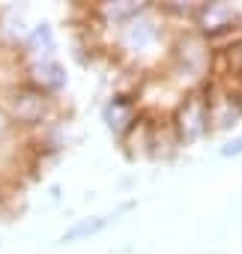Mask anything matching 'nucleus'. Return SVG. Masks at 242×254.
<instances>
[{
    "instance_id": "obj_1",
    "label": "nucleus",
    "mask_w": 242,
    "mask_h": 254,
    "mask_svg": "<svg viewBox=\"0 0 242 254\" xmlns=\"http://www.w3.org/2000/svg\"><path fill=\"white\" fill-rule=\"evenodd\" d=\"M212 75H215V48L191 27L177 30L165 60V78L180 93H191L203 90L212 81Z\"/></svg>"
},
{
    "instance_id": "obj_2",
    "label": "nucleus",
    "mask_w": 242,
    "mask_h": 254,
    "mask_svg": "<svg viewBox=\"0 0 242 254\" xmlns=\"http://www.w3.org/2000/svg\"><path fill=\"white\" fill-rule=\"evenodd\" d=\"M171 42H174V36L168 39V21H165V15L153 3L141 15L129 18L123 27L117 30V48L123 51L126 57L138 60V63L159 60V57L168 60Z\"/></svg>"
},
{
    "instance_id": "obj_3",
    "label": "nucleus",
    "mask_w": 242,
    "mask_h": 254,
    "mask_svg": "<svg viewBox=\"0 0 242 254\" xmlns=\"http://www.w3.org/2000/svg\"><path fill=\"white\" fill-rule=\"evenodd\" d=\"M168 123L174 129V138L180 147H197L203 144L206 138H212V111H209V99L203 90H191V93H182L171 114H168Z\"/></svg>"
},
{
    "instance_id": "obj_4",
    "label": "nucleus",
    "mask_w": 242,
    "mask_h": 254,
    "mask_svg": "<svg viewBox=\"0 0 242 254\" xmlns=\"http://www.w3.org/2000/svg\"><path fill=\"white\" fill-rule=\"evenodd\" d=\"M239 27H242V9L227 3V0H200L191 18V30L200 33L209 45L224 42Z\"/></svg>"
},
{
    "instance_id": "obj_5",
    "label": "nucleus",
    "mask_w": 242,
    "mask_h": 254,
    "mask_svg": "<svg viewBox=\"0 0 242 254\" xmlns=\"http://www.w3.org/2000/svg\"><path fill=\"white\" fill-rule=\"evenodd\" d=\"M203 93H206L209 111H212V135L233 132L242 123V84L212 78L203 87Z\"/></svg>"
},
{
    "instance_id": "obj_6",
    "label": "nucleus",
    "mask_w": 242,
    "mask_h": 254,
    "mask_svg": "<svg viewBox=\"0 0 242 254\" xmlns=\"http://www.w3.org/2000/svg\"><path fill=\"white\" fill-rule=\"evenodd\" d=\"M6 111L12 117V123H21V126H42L51 111H54V96H48L45 90L33 87V84H18L9 90V99H6Z\"/></svg>"
},
{
    "instance_id": "obj_7",
    "label": "nucleus",
    "mask_w": 242,
    "mask_h": 254,
    "mask_svg": "<svg viewBox=\"0 0 242 254\" xmlns=\"http://www.w3.org/2000/svg\"><path fill=\"white\" fill-rule=\"evenodd\" d=\"M144 114H141V102L135 96H126V93H114L105 105H102V123L111 129L114 138L126 141L138 126H141Z\"/></svg>"
},
{
    "instance_id": "obj_8",
    "label": "nucleus",
    "mask_w": 242,
    "mask_h": 254,
    "mask_svg": "<svg viewBox=\"0 0 242 254\" xmlns=\"http://www.w3.org/2000/svg\"><path fill=\"white\" fill-rule=\"evenodd\" d=\"M27 84L45 90L48 96H57L69 87V72L60 60H36L27 66Z\"/></svg>"
},
{
    "instance_id": "obj_9",
    "label": "nucleus",
    "mask_w": 242,
    "mask_h": 254,
    "mask_svg": "<svg viewBox=\"0 0 242 254\" xmlns=\"http://www.w3.org/2000/svg\"><path fill=\"white\" fill-rule=\"evenodd\" d=\"M126 209H132V203H123L117 212H102V215H87V218H75L63 233H60V245H69V242H84V239H90V236H96V233H102L111 221H117V215H123Z\"/></svg>"
},
{
    "instance_id": "obj_10",
    "label": "nucleus",
    "mask_w": 242,
    "mask_h": 254,
    "mask_svg": "<svg viewBox=\"0 0 242 254\" xmlns=\"http://www.w3.org/2000/svg\"><path fill=\"white\" fill-rule=\"evenodd\" d=\"M147 6H150V3H144V0H108V3H102V6H96V9H93V15H96L105 27L120 30L129 18L141 15Z\"/></svg>"
},
{
    "instance_id": "obj_11",
    "label": "nucleus",
    "mask_w": 242,
    "mask_h": 254,
    "mask_svg": "<svg viewBox=\"0 0 242 254\" xmlns=\"http://www.w3.org/2000/svg\"><path fill=\"white\" fill-rule=\"evenodd\" d=\"M24 51L33 57V63H36V60H54V51H57L54 27H51L48 21L36 24V27L27 33V39H24Z\"/></svg>"
},
{
    "instance_id": "obj_12",
    "label": "nucleus",
    "mask_w": 242,
    "mask_h": 254,
    "mask_svg": "<svg viewBox=\"0 0 242 254\" xmlns=\"http://www.w3.org/2000/svg\"><path fill=\"white\" fill-rule=\"evenodd\" d=\"M197 3H200V0H168V3H156V9L165 15L168 24H188L191 27Z\"/></svg>"
},
{
    "instance_id": "obj_13",
    "label": "nucleus",
    "mask_w": 242,
    "mask_h": 254,
    "mask_svg": "<svg viewBox=\"0 0 242 254\" xmlns=\"http://www.w3.org/2000/svg\"><path fill=\"white\" fill-rule=\"evenodd\" d=\"M218 156H221V159H242V135L227 138V141L218 147Z\"/></svg>"
},
{
    "instance_id": "obj_14",
    "label": "nucleus",
    "mask_w": 242,
    "mask_h": 254,
    "mask_svg": "<svg viewBox=\"0 0 242 254\" xmlns=\"http://www.w3.org/2000/svg\"><path fill=\"white\" fill-rule=\"evenodd\" d=\"M12 126H15V123H12L9 111H6V108H0V138H6V135L12 132Z\"/></svg>"
}]
</instances>
